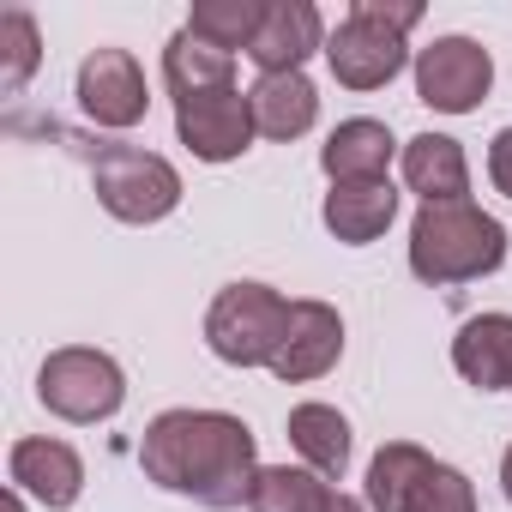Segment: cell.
<instances>
[{
  "label": "cell",
  "mask_w": 512,
  "mask_h": 512,
  "mask_svg": "<svg viewBox=\"0 0 512 512\" xmlns=\"http://www.w3.org/2000/svg\"><path fill=\"white\" fill-rule=\"evenodd\" d=\"M139 464L157 488L187 494L211 512L247 506L266 470L253 428L229 410H163L139 440Z\"/></svg>",
  "instance_id": "obj_1"
},
{
  "label": "cell",
  "mask_w": 512,
  "mask_h": 512,
  "mask_svg": "<svg viewBox=\"0 0 512 512\" xmlns=\"http://www.w3.org/2000/svg\"><path fill=\"white\" fill-rule=\"evenodd\" d=\"M506 266V229L470 199L452 205H422L410 223V272L434 290L446 284H476Z\"/></svg>",
  "instance_id": "obj_2"
},
{
  "label": "cell",
  "mask_w": 512,
  "mask_h": 512,
  "mask_svg": "<svg viewBox=\"0 0 512 512\" xmlns=\"http://www.w3.org/2000/svg\"><path fill=\"white\" fill-rule=\"evenodd\" d=\"M91 187L97 205L121 223H163L181 205V175L169 157L139 151L127 139H97L91 145Z\"/></svg>",
  "instance_id": "obj_3"
},
{
  "label": "cell",
  "mask_w": 512,
  "mask_h": 512,
  "mask_svg": "<svg viewBox=\"0 0 512 512\" xmlns=\"http://www.w3.org/2000/svg\"><path fill=\"white\" fill-rule=\"evenodd\" d=\"M290 332V302L272 284H223L205 314V344L229 368H272Z\"/></svg>",
  "instance_id": "obj_4"
},
{
  "label": "cell",
  "mask_w": 512,
  "mask_h": 512,
  "mask_svg": "<svg viewBox=\"0 0 512 512\" xmlns=\"http://www.w3.org/2000/svg\"><path fill=\"white\" fill-rule=\"evenodd\" d=\"M37 398H43L49 416L91 428V422H109L127 404V374H121V362L109 350L67 344L37 368Z\"/></svg>",
  "instance_id": "obj_5"
},
{
  "label": "cell",
  "mask_w": 512,
  "mask_h": 512,
  "mask_svg": "<svg viewBox=\"0 0 512 512\" xmlns=\"http://www.w3.org/2000/svg\"><path fill=\"white\" fill-rule=\"evenodd\" d=\"M494 85V61L476 37H434L416 49V97L440 115H470Z\"/></svg>",
  "instance_id": "obj_6"
},
{
  "label": "cell",
  "mask_w": 512,
  "mask_h": 512,
  "mask_svg": "<svg viewBox=\"0 0 512 512\" xmlns=\"http://www.w3.org/2000/svg\"><path fill=\"white\" fill-rule=\"evenodd\" d=\"M79 109H85V121L115 127V133L139 127L145 109H151V91H145L139 61L127 49H91L79 61Z\"/></svg>",
  "instance_id": "obj_7"
},
{
  "label": "cell",
  "mask_w": 512,
  "mask_h": 512,
  "mask_svg": "<svg viewBox=\"0 0 512 512\" xmlns=\"http://www.w3.org/2000/svg\"><path fill=\"white\" fill-rule=\"evenodd\" d=\"M175 133L181 145L199 157V163H235L247 145H253V109H247V91H205V97H187L175 103Z\"/></svg>",
  "instance_id": "obj_8"
},
{
  "label": "cell",
  "mask_w": 512,
  "mask_h": 512,
  "mask_svg": "<svg viewBox=\"0 0 512 512\" xmlns=\"http://www.w3.org/2000/svg\"><path fill=\"white\" fill-rule=\"evenodd\" d=\"M404 61H410L404 37H392L386 25L356 19V13L326 37V67H332V79L344 91H380V85H392L404 73Z\"/></svg>",
  "instance_id": "obj_9"
},
{
  "label": "cell",
  "mask_w": 512,
  "mask_h": 512,
  "mask_svg": "<svg viewBox=\"0 0 512 512\" xmlns=\"http://www.w3.org/2000/svg\"><path fill=\"white\" fill-rule=\"evenodd\" d=\"M338 356H344V320H338V308L332 302H308V296L290 302V332H284V344L272 356V374L284 386H308V380L332 374Z\"/></svg>",
  "instance_id": "obj_10"
},
{
  "label": "cell",
  "mask_w": 512,
  "mask_h": 512,
  "mask_svg": "<svg viewBox=\"0 0 512 512\" xmlns=\"http://www.w3.org/2000/svg\"><path fill=\"white\" fill-rule=\"evenodd\" d=\"M7 470H13V488L31 494V500L49 506V512H67V506L85 494V458H79L67 440H49V434L19 440L13 458H7Z\"/></svg>",
  "instance_id": "obj_11"
},
{
  "label": "cell",
  "mask_w": 512,
  "mask_h": 512,
  "mask_svg": "<svg viewBox=\"0 0 512 512\" xmlns=\"http://www.w3.org/2000/svg\"><path fill=\"white\" fill-rule=\"evenodd\" d=\"M326 49V25L308 0H266V19H260V37H253L247 61L266 73H302V61Z\"/></svg>",
  "instance_id": "obj_12"
},
{
  "label": "cell",
  "mask_w": 512,
  "mask_h": 512,
  "mask_svg": "<svg viewBox=\"0 0 512 512\" xmlns=\"http://www.w3.org/2000/svg\"><path fill=\"white\" fill-rule=\"evenodd\" d=\"M392 157H398L392 127H386V121H368V115L338 121L332 139L320 145V169L332 175V187H344V181H386Z\"/></svg>",
  "instance_id": "obj_13"
},
{
  "label": "cell",
  "mask_w": 512,
  "mask_h": 512,
  "mask_svg": "<svg viewBox=\"0 0 512 512\" xmlns=\"http://www.w3.org/2000/svg\"><path fill=\"white\" fill-rule=\"evenodd\" d=\"M247 109H253V127L266 139L290 145L320 121V91L308 85V73H266V79H253Z\"/></svg>",
  "instance_id": "obj_14"
},
{
  "label": "cell",
  "mask_w": 512,
  "mask_h": 512,
  "mask_svg": "<svg viewBox=\"0 0 512 512\" xmlns=\"http://www.w3.org/2000/svg\"><path fill=\"white\" fill-rule=\"evenodd\" d=\"M326 229L344 241V247H368V241H380L386 229H392V217H398V187L392 181H344V187H332L326 193Z\"/></svg>",
  "instance_id": "obj_15"
},
{
  "label": "cell",
  "mask_w": 512,
  "mask_h": 512,
  "mask_svg": "<svg viewBox=\"0 0 512 512\" xmlns=\"http://www.w3.org/2000/svg\"><path fill=\"white\" fill-rule=\"evenodd\" d=\"M452 368L476 392L512 386V314H476V320H464L458 338H452Z\"/></svg>",
  "instance_id": "obj_16"
},
{
  "label": "cell",
  "mask_w": 512,
  "mask_h": 512,
  "mask_svg": "<svg viewBox=\"0 0 512 512\" xmlns=\"http://www.w3.org/2000/svg\"><path fill=\"white\" fill-rule=\"evenodd\" d=\"M404 187L422 193V205H452V199H470V163H464V145L446 139V133H422L404 145Z\"/></svg>",
  "instance_id": "obj_17"
},
{
  "label": "cell",
  "mask_w": 512,
  "mask_h": 512,
  "mask_svg": "<svg viewBox=\"0 0 512 512\" xmlns=\"http://www.w3.org/2000/svg\"><path fill=\"white\" fill-rule=\"evenodd\" d=\"M163 85H169L175 103L205 97V91H229V85H235V55L199 43L193 31H175L169 49H163Z\"/></svg>",
  "instance_id": "obj_18"
},
{
  "label": "cell",
  "mask_w": 512,
  "mask_h": 512,
  "mask_svg": "<svg viewBox=\"0 0 512 512\" xmlns=\"http://www.w3.org/2000/svg\"><path fill=\"white\" fill-rule=\"evenodd\" d=\"M290 446L302 452L308 470H320L326 482L350 470V422L332 404H296L290 410Z\"/></svg>",
  "instance_id": "obj_19"
},
{
  "label": "cell",
  "mask_w": 512,
  "mask_h": 512,
  "mask_svg": "<svg viewBox=\"0 0 512 512\" xmlns=\"http://www.w3.org/2000/svg\"><path fill=\"white\" fill-rule=\"evenodd\" d=\"M332 482L308 464H266L260 482H253L247 512H332Z\"/></svg>",
  "instance_id": "obj_20"
},
{
  "label": "cell",
  "mask_w": 512,
  "mask_h": 512,
  "mask_svg": "<svg viewBox=\"0 0 512 512\" xmlns=\"http://www.w3.org/2000/svg\"><path fill=\"white\" fill-rule=\"evenodd\" d=\"M428 470H434V458H428L422 446L386 440V446L374 452V464H368V512H404L410 494H416V482H422Z\"/></svg>",
  "instance_id": "obj_21"
},
{
  "label": "cell",
  "mask_w": 512,
  "mask_h": 512,
  "mask_svg": "<svg viewBox=\"0 0 512 512\" xmlns=\"http://www.w3.org/2000/svg\"><path fill=\"white\" fill-rule=\"evenodd\" d=\"M260 19H266V0H199V7L187 13V31L223 55H247L253 37H260Z\"/></svg>",
  "instance_id": "obj_22"
},
{
  "label": "cell",
  "mask_w": 512,
  "mask_h": 512,
  "mask_svg": "<svg viewBox=\"0 0 512 512\" xmlns=\"http://www.w3.org/2000/svg\"><path fill=\"white\" fill-rule=\"evenodd\" d=\"M43 43H37V19L25 7L0 13V91H25V79L37 73Z\"/></svg>",
  "instance_id": "obj_23"
},
{
  "label": "cell",
  "mask_w": 512,
  "mask_h": 512,
  "mask_svg": "<svg viewBox=\"0 0 512 512\" xmlns=\"http://www.w3.org/2000/svg\"><path fill=\"white\" fill-rule=\"evenodd\" d=\"M404 512H476V488H470V476H464V470L434 464V470L416 482V494H410V506H404Z\"/></svg>",
  "instance_id": "obj_24"
},
{
  "label": "cell",
  "mask_w": 512,
  "mask_h": 512,
  "mask_svg": "<svg viewBox=\"0 0 512 512\" xmlns=\"http://www.w3.org/2000/svg\"><path fill=\"white\" fill-rule=\"evenodd\" d=\"M350 13H356V19H374V25H386L392 37H410V31L422 25V7H416V0H404V7H392V0H356Z\"/></svg>",
  "instance_id": "obj_25"
},
{
  "label": "cell",
  "mask_w": 512,
  "mask_h": 512,
  "mask_svg": "<svg viewBox=\"0 0 512 512\" xmlns=\"http://www.w3.org/2000/svg\"><path fill=\"white\" fill-rule=\"evenodd\" d=\"M488 175H494V187L512 199V127L494 133V145H488Z\"/></svg>",
  "instance_id": "obj_26"
},
{
  "label": "cell",
  "mask_w": 512,
  "mask_h": 512,
  "mask_svg": "<svg viewBox=\"0 0 512 512\" xmlns=\"http://www.w3.org/2000/svg\"><path fill=\"white\" fill-rule=\"evenodd\" d=\"M332 512H368V506H362V500H350V494L338 488V494H332Z\"/></svg>",
  "instance_id": "obj_27"
},
{
  "label": "cell",
  "mask_w": 512,
  "mask_h": 512,
  "mask_svg": "<svg viewBox=\"0 0 512 512\" xmlns=\"http://www.w3.org/2000/svg\"><path fill=\"white\" fill-rule=\"evenodd\" d=\"M500 488H506V500H512V446H506V458H500Z\"/></svg>",
  "instance_id": "obj_28"
},
{
  "label": "cell",
  "mask_w": 512,
  "mask_h": 512,
  "mask_svg": "<svg viewBox=\"0 0 512 512\" xmlns=\"http://www.w3.org/2000/svg\"><path fill=\"white\" fill-rule=\"evenodd\" d=\"M7 512H25V494H19V488L7 494Z\"/></svg>",
  "instance_id": "obj_29"
}]
</instances>
